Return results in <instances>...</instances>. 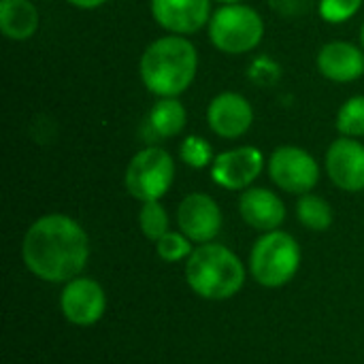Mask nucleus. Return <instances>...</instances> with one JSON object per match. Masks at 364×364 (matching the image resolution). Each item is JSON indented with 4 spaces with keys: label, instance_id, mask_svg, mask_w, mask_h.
<instances>
[{
    "label": "nucleus",
    "instance_id": "nucleus-20",
    "mask_svg": "<svg viewBox=\"0 0 364 364\" xmlns=\"http://www.w3.org/2000/svg\"><path fill=\"white\" fill-rule=\"evenodd\" d=\"M337 130L343 136H352L358 139L364 136V96H352L350 100H346L337 113Z\"/></svg>",
    "mask_w": 364,
    "mask_h": 364
},
{
    "label": "nucleus",
    "instance_id": "nucleus-11",
    "mask_svg": "<svg viewBox=\"0 0 364 364\" xmlns=\"http://www.w3.org/2000/svg\"><path fill=\"white\" fill-rule=\"evenodd\" d=\"M326 173L343 192L364 190V145L358 139L339 136L326 151Z\"/></svg>",
    "mask_w": 364,
    "mask_h": 364
},
{
    "label": "nucleus",
    "instance_id": "nucleus-26",
    "mask_svg": "<svg viewBox=\"0 0 364 364\" xmlns=\"http://www.w3.org/2000/svg\"><path fill=\"white\" fill-rule=\"evenodd\" d=\"M360 41H363V49H364V21H363V28H360Z\"/></svg>",
    "mask_w": 364,
    "mask_h": 364
},
{
    "label": "nucleus",
    "instance_id": "nucleus-19",
    "mask_svg": "<svg viewBox=\"0 0 364 364\" xmlns=\"http://www.w3.org/2000/svg\"><path fill=\"white\" fill-rule=\"evenodd\" d=\"M139 228L149 241H158L168 232V213L160 200H149L141 205L139 211Z\"/></svg>",
    "mask_w": 364,
    "mask_h": 364
},
{
    "label": "nucleus",
    "instance_id": "nucleus-23",
    "mask_svg": "<svg viewBox=\"0 0 364 364\" xmlns=\"http://www.w3.org/2000/svg\"><path fill=\"white\" fill-rule=\"evenodd\" d=\"M363 6V0H320L318 11L320 17L328 23H346L350 21Z\"/></svg>",
    "mask_w": 364,
    "mask_h": 364
},
{
    "label": "nucleus",
    "instance_id": "nucleus-15",
    "mask_svg": "<svg viewBox=\"0 0 364 364\" xmlns=\"http://www.w3.org/2000/svg\"><path fill=\"white\" fill-rule=\"evenodd\" d=\"M318 70L335 83L356 81L364 75V49L348 41L326 43L318 53Z\"/></svg>",
    "mask_w": 364,
    "mask_h": 364
},
{
    "label": "nucleus",
    "instance_id": "nucleus-14",
    "mask_svg": "<svg viewBox=\"0 0 364 364\" xmlns=\"http://www.w3.org/2000/svg\"><path fill=\"white\" fill-rule=\"evenodd\" d=\"M239 213L243 222L260 232L279 230L286 222L284 200L269 188H247L239 196Z\"/></svg>",
    "mask_w": 364,
    "mask_h": 364
},
{
    "label": "nucleus",
    "instance_id": "nucleus-10",
    "mask_svg": "<svg viewBox=\"0 0 364 364\" xmlns=\"http://www.w3.org/2000/svg\"><path fill=\"white\" fill-rule=\"evenodd\" d=\"M264 168V156L258 147L243 145L215 156L211 164V179L230 192L247 190L260 177Z\"/></svg>",
    "mask_w": 364,
    "mask_h": 364
},
{
    "label": "nucleus",
    "instance_id": "nucleus-22",
    "mask_svg": "<svg viewBox=\"0 0 364 364\" xmlns=\"http://www.w3.org/2000/svg\"><path fill=\"white\" fill-rule=\"evenodd\" d=\"M179 156H181L183 164H188L192 168H205V166L213 164V160H215L211 145L198 134H190L181 141Z\"/></svg>",
    "mask_w": 364,
    "mask_h": 364
},
{
    "label": "nucleus",
    "instance_id": "nucleus-4",
    "mask_svg": "<svg viewBox=\"0 0 364 364\" xmlns=\"http://www.w3.org/2000/svg\"><path fill=\"white\" fill-rule=\"evenodd\" d=\"M303 252L299 241L284 230L262 232L252 250L247 271L262 288L277 290L288 286L301 269Z\"/></svg>",
    "mask_w": 364,
    "mask_h": 364
},
{
    "label": "nucleus",
    "instance_id": "nucleus-8",
    "mask_svg": "<svg viewBox=\"0 0 364 364\" xmlns=\"http://www.w3.org/2000/svg\"><path fill=\"white\" fill-rule=\"evenodd\" d=\"M60 311L75 326H94L107 311V292L94 277L79 275L64 284Z\"/></svg>",
    "mask_w": 364,
    "mask_h": 364
},
{
    "label": "nucleus",
    "instance_id": "nucleus-17",
    "mask_svg": "<svg viewBox=\"0 0 364 364\" xmlns=\"http://www.w3.org/2000/svg\"><path fill=\"white\" fill-rule=\"evenodd\" d=\"M188 122V111L179 98H160L149 111V126L160 139L177 136Z\"/></svg>",
    "mask_w": 364,
    "mask_h": 364
},
{
    "label": "nucleus",
    "instance_id": "nucleus-3",
    "mask_svg": "<svg viewBox=\"0 0 364 364\" xmlns=\"http://www.w3.org/2000/svg\"><path fill=\"white\" fill-rule=\"evenodd\" d=\"M247 269L241 258L222 243H203L186 260V282L205 301H228L245 286Z\"/></svg>",
    "mask_w": 364,
    "mask_h": 364
},
{
    "label": "nucleus",
    "instance_id": "nucleus-18",
    "mask_svg": "<svg viewBox=\"0 0 364 364\" xmlns=\"http://www.w3.org/2000/svg\"><path fill=\"white\" fill-rule=\"evenodd\" d=\"M296 218L299 222L314 230V232H324L333 226L335 222V213L333 207L328 205V200H324L318 194H303L296 203Z\"/></svg>",
    "mask_w": 364,
    "mask_h": 364
},
{
    "label": "nucleus",
    "instance_id": "nucleus-25",
    "mask_svg": "<svg viewBox=\"0 0 364 364\" xmlns=\"http://www.w3.org/2000/svg\"><path fill=\"white\" fill-rule=\"evenodd\" d=\"M220 4H237V2H241V0H218Z\"/></svg>",
    "mask_w": 364,
    "mask_h": 364
},
{
    "label": "nucleus",
    "instance_id": "nucleus-2",
    "mask_svg": "<svg viewBox=\"0 0 364 364\" xmlns=\"http://www.w3.org/2000/svg\"><path fill=\"white\" fill-rule=\"evenodd\" d=\"M198 68L196 47L179 34L160 36L149 43L141 55V79L147 92L160 98H177L183 94Z\"/></svg>",
    "mask_w": 364,
    "mask_h": 364
},
{
    "label": "nucleus",
    "instance_id": "nucleus-1",
    "mask_svg": "<svg viewBox=\"0 0 364 364\" xmlns=\"http://www.w3.org/2000/svg\"><path fill=\"white\" fill-rule=\"evenodd\" d=\"M21 258L41 282L66 284L83 273L90 260V237L70 215L47 213L26 230Z\"/></svg>",
    "mask_w": 364,
    "mask_h": 364
},
{
    "label": "nucleus",
    "instance_id": "nucleus-21",
    "mask_svg": "<svg viewBox=\"0 0 364 364\" xmlns=\"http://www.w3.org/2000/svg\"><path fill=\"white\" fill-rule=\"evenodd\" d=\"M194 252L192 241L181 232V230H168L162 239L156 241V254L160 260L173 264V262H183L190 258Z\"/></svg>",
    "mask_w": 364,
    "mask_h": 364
},
{
    "label": "nucleus",
    "instance_id": "nucleus-12",
    "mask_svg": "<svg viewBox=\"0 0 364 364\" xmlns=\"http://www.w3.org/2000/svg\"><path fill=\"white\" fill-rule=\"evenodd\" d=\"M154 19L171 34H194L209 26L211 0H151Z\"/></svg>",
    "mask_w": 364,
    "mask_h": 364
},
{
    "label": "nucleus",
    "instance_id": "nucleus-13",
    "mask_svg": "<svg viewBox=\"0 0 364 364\" xmlns=\"http://www.w3.org/2000/svg\"><path fill=\"white\" fill-rule=\"evenodd\" d=\"M209 128L222 139H239L254 124V109L250 100L237 92L218 94L207 107Z\"/></svg>",
    "mask_w": 364,
    "mask_h": 364
},
{
    "label": "nucleus",
    "instance_id": "nucleus-24",
    "mask_svg": "<svg viewBox=\"0 0 364 364\" xmlns=\"http://www.w3.org/2000/svg\"><path fill=\"white\" fill-rule=\"evenodd\" d=\"M66 2L73 4V6H77V9H83V11H92V9L102 6V4L109 2V0H66Z\"/></svg>",
    "mask_w": 364,
    "mask_h": 364
},
{
    "label": "nucleus",
    "instance_id": "nucleus-16",
    "mask_svg": "<svg viewBox=\"0 0 364 364\" xmlns=\"http://www.w3.org/2000/svg\"><path fill=\"white\" fill-rule=\"evenodd\" d=\"M0 30L9 41H28L38 30V11L30 0H0Z\"/></svg>",
    "mask_w": 364,
    "mask_h": 364
},
{
    "label": "nucleus",
    "instance_id": "nucleus-6",
    "mask_svg": "<svg viewBox=\"0 0 364 364\" xmlns=\"http://www.w3.org/2000/svg\"><path fill=\"white\" fill-rule=\"evenodd\" d=\"M175 160L162 147H145L136 151L126 166V190L141 203L160 200L173 186Z\"/></svg>",
    "mask_w": 364,
    "mask_h": 364
},
{
    "label": "nucleus",
    "instance_id": "nucleus-9",
    "mask_svg": "<svg viewBox=\"0 0 364 364\" xmlns=\"http://www.w3.org/2000/svg\"><path fill=\"white\" fill-rule=\"evenodd\" d=\"M222 224L224 218L220 205L205 192L188 194L177 207V226L196 245L211 243L220 235Z\"/></svg>",
    "mask_w": 364,
    "mask_h": 364
},
{
    "label": "nucleus",
    "instance_id": "nucleus-7",
    "mask_svg": "<svg viewBox=\"0 0 364 364\" xmlns=\"http://www.w3.org/2000/svg\"><path fill=\"white\" fill-rule=\"evenodd\" d=\"M269 177L279 190L303 196L318 186L320 164L307 149L282 145L269 158Z\"/></svg>",
    "mask_w": 364,
    "mask_h": 364
},
{
    "label": "nucleus",
    "instance_id": "nucleus-5",
    "mask_svg": "<svg viewBox=\"0 0 364 364\" xmlns=\"http://www.w3.org/2000/svg\"><path fill=\"white\" fill-rule=\"evenodd\" d=\"M264 36L260 13L247 4H222L209 19V38L215 49L228 55L254 51Z\"/></svg>",
    "mask_w": 364,
    "mask_h": 364
}]
</instances>
